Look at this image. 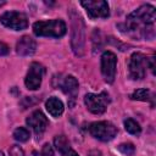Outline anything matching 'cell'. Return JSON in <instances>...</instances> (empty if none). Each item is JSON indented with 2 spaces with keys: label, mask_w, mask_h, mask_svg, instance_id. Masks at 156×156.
Here are the masks:
<instances>
[{
  "label": "cell",
  "mask_w": 156,
  "mask_h": 156,
  "mask_svg": "<svg viewBox=\"0 0 156 156\" xmlns=\"http://www.w3.org/2000/svg\"><path fill=\"white\" fill-rule=\"evenodd\" d=\"M156 18V10L152 5H141L130 15H128L124 23L126 33L143 39H151L154 37V22Z\"/></svg>",
  "instance_id": "cell-1"
},
{
  "label": "cell",
  "mask_w": 156,
  "mask_h": 156,
  "mask_svg": "<svg viewBox=\"0 0 156 156\" xmlns=\"http://www.w3.org/2000/svg\"><path fill=\"white\" fill-rule=\"evenodd\" d=\"M33 32L38 37H51L61 38L66 34L67 27L62 20L38 21L33 24Z\"/></svg>",
  "instance_id": "cell-2"
},
{
  "label": "cell",
  "mask_w": 156,
  "mask_h": 156,
  "mask_svg": "<svg viewBox=\"0 0 156 156\" xmlns=\"http://www.w3.org/2000/svg\"><path fill=\"white\" fill-rule=\"evenodd\" d=\"M84 23L78 13L72 17V49L76 55L82 56L84 52Z\"/></svg>",
  "instance_id": "cell-3"
},
{
  "label": "cell",
  "mask_w": 156,
  "mask_h": 156,
  "mask_svg": "<svg viewBox=\"0 0 156 156\" xmlns=\"http://www.w3.org/2000/svg\"><path fill=\"white\" fill-rule=\"evenodd\" d=\"M129 77L134 80L143 79L146 74V68H149V58L141 52H134L128 62Z\"/></svg>",
  "instance_id": "cell-4"
},
{
  "label": "cell",
  "mask_w": 156,
  "mask_h": 156,
  "mask_svg": "<svg viewBox=\"0 0 156 156\" xmlns=\"http://www.w3.org/2000/svg\"><path fill=\"white\" fill-rule=\"evenodd\" d=\"M89 133L98 140L101 141H110L112 140L117 134V128L107 121H100L94 122L89 127Z\"/></svg>",
  "instance_id": "cell-5"
},
{
  "label": "cell",
  "mask_w": 156,
  "mask_h": 156,
  "mask_svg": "<svg viewBox=\"0 0 156 156\" xmlns=\"http://www.w3.org/2000/svg\"><path fill=\"white\" fill-rule=\"evenodd\" d=\"M108 102H110V98H108V94L105 91H102L100 94L89 93L84 96V104H85L87 108L94 115L104 113L106 111Z\"/></svg>",
  "instance_id": "cell-6"
},
{
  "label": "cell",
  "mask_w": 156,
  "mask_h": 156,
  "mask_svg": "<svg viewBox=\"0 0 156 156\" xmlns=\"http://www.w3.org/2000/svg\"><path fill=\"white\" fill-rule=\"evenodd\" d=\"M0 22L5 27L13 30H22L28 27L27 16L23 12H18V11H7L2 13L0 17Z\"/></svg>",
  "instance_id": "cell-7"
},
{
  "label": "cell",
  "mask_w": 156,
  "mask_h": 156,
  "mask_svg": "<svg viewBox=\"0 0 156 156\" xmlns=\"http://www.w3.org/2000/svg\"><path fill=\"white\" fill-rule=\"evenodd\" d=\"M80 5L85 9V11L90 18H107L110 15L108 4L104 0L80 1Z\"/></svg>",
  "instance_id": "cell-8"
},
{
  "label": "cell",
  "mask_w": 156,
  "mask_h": 156,
  "mask_svg": "<svg viewBox=\"0 0 156 156\" xmlns=\"http://www.w3.org/2000/svg\"><path fill=\"white\" fill-rule=\"evenodd\" d=\"M116 63L117 58L112 51H105L101 55V73L105 82L113 83L116 77Z\"/></svg>",
  "instance_id": "cell-9"
},
{
  "label": "cell",
  "mask_w": 156,
  "mask_h": 156,
  "mask_svg": "<svg viewBox=\"0 0 156 156\" xmlns=\"http://www.w3.org/2000/svg\"><path fill=\"white\" fill-rule=\"evenodd\" d=\"M44 72H45V68L40 63L33 62L29 66L28 73H27L26 79H24L26 87L29 90H37L40 87V84H41V79H43Z\"/></svg>",
  "instance_id": "cell-10"
},
{
  "label": "cell",
  "mask_w": 156,
  "mask_h": 156,
  "mask_svg": "<svg viewBox=\"0 0 156 156\" xmlns=\"http://www.w3.org/2000/svg\"><path fill=\"white\" fill-rule=\"evenodd\" d=\"M27 124L34 130L35 135L37 136H41L43 133L46 130L48 126H49V122H48V118L45 117V115L40 111V110H37L34 111L33 113H30L27 119H26Z\"/></svg>",
  "instance_id": "cell-11"
},
{
  "label": "cell",
  "mask_w": 156,
  "mask_h": 156,
  "mask_svg": "<svg viewBox=\"0 0 156 156\" xmlns=\"http://www.w3.org/2000/svg\"><path fill=\"white\" fill-rule=\"evenodd\" d=\"M57 88H60L69 99L74 100L78 93V80L73 76H66L62 79H58Z\"/></svg>",
  "instance_id": "cell-12"
},
{
  "label": "cell",
  "mask_w": 156,
  "mask_h": 156,
  "mask_svg": "<svg viewBox=\"0 0 156 156\" xmlns=\"http://www.w3.org/2000/svg\"><path fill=\"white\" fill-rule=\"evenodd\" d=\"M37 43L29 35H23L16 44V51L21 56H30L35 52Z\"/></svg>",
  "instance_id": "cell-13"
},
{
  "label": "cell",
  "mask_w": 156,
  "mask_h": 156,
  "mask_svg": "<svg viewBox=\"0 0 156 156\" xmlns=\"http://www.w3.org/2000/svg\"><path fill=\"white\" fill-rule=\"evenodd\" d=\"M45 107L48 110V112L52 116V117H60L63 112V104L60 99L51 96L46 100L45 102Z\"/></svg>",
  "instance_id": "cell-14"
},
{
  "label": "cell",
  "mask_w": 156,
  "mask_h": 156,
  "mask_svg": "<svg viewBox=\"0 0 156 156\" xmlns=\"http://www.w3.org/2000/svg\"><path fill=\"white\" fill-rule=\"evenodd\" d=\"M151 98H152L151 91L149 89H145V88L138 89V90H135L130 95V99L132 100H138V101H149Z\"/></svg>",
  "instance_id": "cell-15"
},
{
  "label": "cell",
  "mask_w": 156,
  "mask_h": 156,
  "mask_svg": "<svg viewBox=\"0 0 156 156\" xmlns=\"http://www.w3.org/2000/svg\"><path fill=\"white\" fill-rule=\"evenodd\" d=\"M124 128L128 133H130L133 135H138L141 132V128H140L139 123L136 121H134L133 118H127L124 121Z\"/></svg>",
  "instance_id": "cell-16"
},
{
  "label": "cell",
  "mask_w": 156,
  "mask_h": 156,
  "mask_svg": "<svg viewBox=\"0 0 156 156\" xmlns=\"http://www.w3.org/2000/svg\"><path fill=\"white\" fill-rule=\"evenodd\" d=\"M29 136H30L29 130L26 129V128H23V127H20V128L15 129V132H13V138H15L17 141H20V143L27 141V140L29 139Z\"/></svg>",
  "instance_id": "cell-17"
},
{
  "label": "cell",
  "mask_w": 156,
  "mask_h": 156,
  "mask_svg": "<svg viewBox=\"0 0 156 156\" xmlns=\"http://www.w3.org/2000/svg\"><path fill=\"white\" fill-rule=\"evenodd\" d=\"M54 144H55L56 149H57L60 152H61L63 149H66V147L69 146V143H68V140H67V138H66L65 135H57V136H55Z\"/></svg>",
  "instance_id": "cell-18"
},
{
  "label": "cell",
  "mask_w": 156,
  "mask_h": 156,
  "mask_svg": "<svg viewBox=\"0 0 156 156\" xmlns=\"http://www.w3.org/2000/svg\"><path fill=\"white\" fill-rule=\"evenodd\" d=\"M118 150L123 154V155H127V156H132L134 155V151H135V147L133 144L130 143H127V144H121L118 146Z\"/></svg>",
  "instance_id": "cell-19"
},
{
  "label": "cell",
  "mask_w": 156,
  "mask_h": 156,
  "mask_svg": "<svg viewBox=\"0 0 156 156\" xmlns=\"http://www.w3.org/2000/svg\"><path fill=\"white\" fill-rule=\"evenodd\" d=\"M10 156H24V152H23V150L20 146L13 145L10 149Z\"/></svg>",
  "instance_id": "cell-20"
},
{
  "label": "cell",
  "mask_w": 156,
  "mask_h": 156,
  "mask_svg": "<svg viewBox=\"0 0 156 156\" xmlns=\"http://www.w3.org/2000/svg\"><path fill=\"white\" fill-rule=\"evenodd\" d=\"M41 156H54V151L50 144H45L41 149Z\"/></svg>",
  "instance_id": "cell-21"
},
{
  "label": "cell",
  "mask_w": 156,
  "mask_h": 156,
  "mask_svg": "<svg viewBox=\"0 0 156 156\" xmlns=\"http://www.w3.org/2000/svg\"><path fill=\"white\" fill-rule=\"evenodd\" d=\"M10 52V48L7 44H5L4 41H0V56H5L9 55Z\"/></svg>",
  "instance_id": "cell-22"
},
{
  "label": "cell",
  "mask_w": 156,
  "mask_h": 156,
  "mask_svg": "<svg viewBox=\"0 0 156 156\" xmlns=\"http://www.w3.org/2000/svg\"><path fill=\"white\" fill-rule=\"evenodd\" d=\"M61 154H62V156H78V154H77L73 149H71V146L63 149V150L61 151Z\"/></svg>",
  "instance_id": "cell-23"
},
{
  "label": "cell",
  "mask_w": 156,
  "mask_h": 156,
  "mask_svg": "<svg viewBox=\"0 0 156 156\" xmlns=\"http://www.w3.org/2000/svg\"><path fill=\"white\" fill-rule=\"evenodd\" d=\"M149 68L151 69L152 73H155V56L149 58Z\"/></svg>",
  "instance_id": "cell-24"
},
{
  "label": "cell",
  "mask_w": 156,
  "mask_h": 156,
  "mask_svg": "<svg viewBox=\"0 0 156 156\" xmlns=\"http://www.w3.org/2000/svg\"><path fill=\"white\" fill-rule=\"evenodd\" d=\"M89 156H101V152L98 151V150H94V151H91V152L89 154Z\"/></svg>",
  "instance_id": "cell-25"
},
{
  "label": "cell",
  "mask_w": 156,
  "mask_h": 156,
  "mask_svg": "<svg viewBox=\"0 0 156 156\" xmlns=\"http://www.w3.org/2000/svg\"><path fill=\"white\" fill-rule=\"evenodd\" d=\"M0 156H4V154H2V151H0Z\"/></svg>",
  "instance_id": "cell-26"
}]
</instances>
